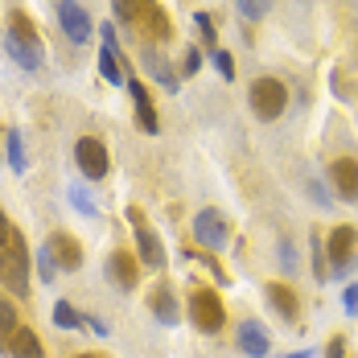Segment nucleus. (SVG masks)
Masks as SVG:
<instances>
[{
  "label": "nucleus",
  "mask_w": 358,
  "mask_h": 358,
  "mask_svg": "<svg viewBox=\"0 0 358 358\" xmlns=\"http://www.w3.org/2000/svg\"><path fill=\"white\" fill-rule=\"evenodd\" d=\"M4 45H8V54H13L25 71H37V66L45 62V45H41L34 21H29L25 13H8V34H4Z\"/></svg>",
  "instance_id": "nucleus-1"
},
{
  "label": "nucleus",
  "mask_w": 358,
  "mask_h": 358,
  "mask_svg": "<svg viewBox=\"0 0 358 358\" xmlns=\"http://www.w3.org/2000/svg\"><path fill=\"white\" fill-rule=\"evenodd\" d=\"M0 285L13 296H29V248H25L17 227H13L8 243L0 248Z\"/></svg>",
  "instance_id": "nucleus-2"
},
{
  "label": "nucleus",
  "mask_w": 358,
  "mask_h": 358,
  "mask_svg": "<svg viewBox=\"0 0 358 358\" xmlns=\"http://www.w3.org/2000/svg\"><path fill=\"white\" fill-rule=\"evenodd\" d=\"M189 322L202 334H218L227 325V309H222V296L215 288H202V285L189 288Z\"/></svg>",
  "instance_id": "nucleus-3"
},
{
  "label": "nucleus",
  "mask_w": 358,
  "mask_h": 358,
  "mask_svg": "<svg viewBox=\"0 0 358 358\" xmlns=\"http://www.w3.org/2000/svg\"><path fill=\"white\" fill-rule=\"evenodd\" d=\"M248 95H251V111L259 120H280L288 108V87L280 78H255Z\"/></svg>",
  "instance_id": "nucleus-4"
},
{
  "label": "nucleus",
  "mask_w": 358,
  "mask_h": 358,
  "mask_svg": "<svg viewBox=\"0 0 358 358\" xmlns=\"http://www.w3.org/2000/svg\"><path fill=\"white\" fill-rule=\"evenodd\" d=\"M74 161H78V169H83V178L99 181L108 178V148H103V141H95V136H83V141L74 144Z\"/></svg>",
  "instance_id": "nucleus-5"
},
{
  "label": "nucleus",
  "mask_w": 358,
  "mask_h": 358,
  "mask_svg": "<svg viewBox=\"0 0 358 358\" xmlns=\"http://www.w3.org/2000/svg\"><path fill=\"white\" fill-rule=\"evenodd\" d=\"M128 222H132V231H136L141 264H148V268H161V264H165V248H161V239L152 235V227L144 222V215L136 210V206H128Z\"/></svg>",
  "instance_id": "nucleus-6"
},
{
  "label": "nucleus",
  "mask_w": 358,
  "mask_h": 358,
  "mask_svg": "<svg viewBox=\"0 0 358 358\" xmlns=\"http://www.w3.org/2000/svg\"><path fill=\"white\" fill-rule=\"evenodd\" d=\"M194 239L202 243V248H227V239H231V227H227V218L218 215V210H198L194 218Z\"/></svg>",
  "instance_id": "nucleus-7"
},
{
  "label": "nucleus",
  "mask_w": 358,
  "mask_h": 358,
  "mask_svg": "<svg viewBox=\"0 0 358 358\" xmlns=\"http://www.w3.org/2000/svg\"><path fill=\"white\" fill-rule=\"evenodd\" d=\"M45 251L54 255V264H58L62 272H78V268H83V248H78V239L66 235V231H54V235L45 239Z\"/></svg>",
  "instance_id": "nucleus-8"
},
{
  "label": "nucleus",
  "mask_w": 358,
  "mask_h": 358,
  "mask_svg": "<svg viewBox=\"0 0 358 358\" xmlns=\"http://www.w3.org/2000/svg\"><path fill=\"white\" fill-rule=\"evenodd\" d=\"M58 21H62V34L71 41H87L91 37V17H87V8L78 0H62L58 4Z\"/></svg>",
  "instance_id": "nucleus-9"
},
{
  "label": "nucleus",
  "mask_w": 358,
  "mask_h": 358,
  "mask_svg": "<svg viewBox=\"0 0 358 358\" xmlns=\"http://www.w3.org/2000/svg\"><path fill=\"white\" fill-rule=\"evenodd\" d=\"M329 181H334V189H338L342 202H358V161L338 157V161L329 165Z\"/></svg>",
  "instance_id": "nucleus-10"
},
{
  "label": "nucleus",
  "mask_w": 358,
  "mask_h": 358,
  "mask_svg": "<svg viewBox=\"0 0 358 358\" xmlns=\"http://www.w3.org/2000/svg\"><path fill=\"white\" fill-rule=\"evenodd\" d=\"M128 95H132V103H136V120H141V132L157 136V132H161V120H157V111H152V95L144 91L141 78H128Z\"/></svg>",
  "instance_id": "nucleus-11"
},
{
  "label": "nucleus",
  "mask_w": 358,
  "mask_h": 358,
  "mask_svg": "<svg viewBox=\"0 0 358 358\" xmlns=\"http://www.w3.org/2000/svg\"><path fill=\"white\" fill-rule=\"evenodd\" d=\"M99 74H103L108 83H115V87H124V83H128V74H124V66H120V50H115V29H111V25H103V50H99Z\"/></svg>",
  "instance_id": "nucleus-12"
},
{
  "label": "nucleus",
  "mask_w": 358,
  "mask_h": 358,
  "mask_svg": "<svg viewBox=\"0 0 358 358\" xmlns=\"http://www.w3.org/2000/svg\"><path fill=\"white\" fill-rule=\"evenodd\" d=\"M264 296H268V305H272L285 322H296V317H301V301H296V292H292L288 285L272 280V285L264 288Z\"/></svg>",
  "instance_id": "nucleus-13"
},
{
  "label": "nucleus",
  "mask_w": 358,
  "mask_h": 358,
  "mask_svg": "<svg viewBox=\"0 0 358 358\" xmlns=\"http://www.w3.org/2000/svg\"><path fill=\"white\" fill-rule=\"evenodd\" d=\"M108 276L124 288V292H128V288H136V280H141V264H136V255L115 251V255L108 259Z\"/></svg>",
  "instance_id": "nucleus-14"
},
{
  "label": "nucleus",
  "mask_w": 358,
  "mask_h": 358,
  "mask_svg": "<svg viewBox=\"0 0 358 358\" xmlns=\"http://www.w3.org/2000/svg\"><path fill=\"white\" fill-rule=\"evenodd\" d=\"M355 243H358V227H338V231L329 235L325 251H329L334 268H346V264H350V251H355Z\"/></svg>",
  "instance_id": "nucleus-15"
},
{
  "label": "nucleus",
  "mask_w": 358,
  "mask_h": 358,
  "mask_svg": "<svg viewBox=\"0 0 358 358\" xmlns=\"http://www.w3.org/2000/svg\"><path fill=\"white\" fill-rule=\"evenodd\" d=\"M148 309L161 317V325H178V301H173V288L169 285H157L148 292Z\"/></svg>",
  "instance_id": "nucleus-16"
},
{
  "label": "nucleus",
  "mask_w": 358,
  "mask_h": 358,
  "mask_svg": "<svg viewBox=\"0 0 358 358\" xmlns=\"http://www.w3.org/2000/svg\"><path fill=\"white\" fill-rule=\"evenodd\" d=\"M8 355L13 358H45V350H41V338L29 325H17V334L8 338Z\"/></svg>",
  "instance_id": "nucleus-17"
},
{
  "label": "nucleus",
  "mask_w": 358,
  "mask_h": 358,
  "mask_svg": "<svg viewBox=\"0 0 358 358\" xmlns=\"http://www.w3.org/2000/svg\"><path fill=\"white\" fill-rule=\"evenodd\" d=\"M268 346H272V342H268V334H264L255 322L239 325V350H243L248 358H268Z\"/></svg>",
  "instance_id": "nucleus-18"
},
{
  "label": "nucleus",
  "mask_w": 358,
  "mask_h": 358,
  "mask_svg": "<svg viewBox=\"0 0 358 358\" xmlns=\"http://www.w3.org/2000/svg\"><path fill=\"white\" fill-rule=\"evenodd\" d=\"M54 325H58V329H83V313H78L74 305H66V301H58V305H54Z\"/></svg>",
  "instance_id": "nucleus-19"
},
{
  "label": "nucleus",
  "mask_w": 358,
  "mask_h": 358,
  "mask_svg": "<svg viewBox=\"0 0 358 358\" xmlns=\"http://www.w3.org/2000/svg\"><path fill=\"white\" fill-rule=\"evenodd\" d=\"M17 309H13V301H8V296H0V338H4V342H8V338H13V334H17Z\"/></svg>",
  "instance_id": "nucleus-20"
},
{
  "label": "nucleus",
  "mask_w": 358,
  "mask_h": 358,
  "mask_svg": "<svg viewBox=\"0 0 358 358\" xmlns=\"http://www.w3.org/2000/svg\"><path fill=\"white\" fill-rule=\"evenodd\" d=\"M111 8H115V17L128 21V25L141 21V0H111Z\"/></svg>",
  "instance_id": "nucleus-21"
},
{
  "label": "nucleus",
  "mask_w": 358,
  "mask_h": 358,
  "mask_svg": "<svg viewBox=\"0 0 358 358\" xmlns=\"http://www.w3.org/2000/svg\"><path fill=\"white\" fill-rule=\"evenodd\" d=\"M8 161H13V169L17 173H25V148H21V132H8Z\"/></svg>",
  "instance_id": "nucleus-22"
},
{
  "label": "nucleus",
  "mask_w": 358,
  "mask_h": 358,
  "mask_svg": "<svg viewBox=\"0 0 358 358\" xmlns=\"http://www.w3.org/2000/svg\"><path fill=\"white\" fill-rule=\"evenodd\" d=\"M66 194H71L74 210H83V215H87V218H95V215H99V210H95V202H91V198H87V194H83V189H78V185H71V189H66Z\"/></svg>",
  "instance_id": "nucleus-23"
},
{
  "label": "nucleus",
  "mask_w": 358,
  "mask_h": 358,
  "mask_svg": "<svg viewBox=\"0 0 358 358\" xmlns=\"http://www.w3.org/2000/svg\"><path fill=\"white\" fill-rule=\"evenodd\" d=\"M239 4V13L248 17V21H259L264 13H268V0H235Z\"/></svg>",
  "instance_id": "nucleus-24"
},
{
  "label": "nucleus",
  "mask_w": 358,
  "mask_h": 358,
  "mask_svg": "<svg viewBox=\"0 0 358 358\" xmlns=\"http://www.w3.org/2000/svg\"><path fill=\"white\" fill-rule=\"evenodd\" d=\"M37 272H41V280H54V272H58V264H54V255L45 251V243L37 251Z\"/></svg>",
  "instance_id": "nucleus-25"
},
{
  "label": "nucleus",
  "mask_w": 358,
  "mask_h": 358,
  "mask_svg": "<svg viewBox=\"0 0 358 358\" xmlns=\"http://www.w3.org/2000/svg\"><path fill=\"white\" fill-rule=\"evenodd\" d=\"M215 71L222 74V78H227V83H231V78H235V62H231V54H227V50H218V54H215Z\"/></svg>",
  "instance_id": "nucleus-26"
},
{
  "label": "nucleus",
  "mask_w": 358,
  "mask_h": 358,
  "mask_svg": "<svg viewBox=\"0 0 358 358\" xmlns=\"http://www.w3.org/2000/svg\"><path fill=\"white\" fill-rule=\"evenodd\" d=\"M194 21H198V29H202V41L210 45V41H215V25H210V17H206V13H194Z\"/></svg>",
  "instance_id": "nucleus-27"
},
{
  "label": "nucleus",
  "mask_w": 358,
  "mask_h": 358,
  "mask_svg": "<svg viewBox=\"0 0 358 358\" xmlns=\"http://www.w3.org/2000/svg\"><path fill=\"white\" fill-rule=\"evenodd\" d=\"M342 305H346V313H358V285H350L342 292Z\"/></svg>",
  "instance_id": "nucleus-28"
},
{
  "label": "nucleus",
  "mask_w": 358,
  "mask_h": 358,
  "mask_svg": "<svg viewBox=\"0 0 358 358\" xmlns=\"http://www.w3.org/2000/svg\"><path fill=\"white\" fill-rule=\"evenodd\" d=\"M198 66H202V54H198V50L189 45V50H185V74H194Z\"/></svg>",
  "instance_id": "nucleus-29"
},
{
  "label": "nucleus",
  "mask_w": 358,
  "mask_h": 358,
  "mask_svg": "<svg viewBox=\"0 0 358 358\" xmlns=\"http://www.w3.org/2000/svg\"><path fill=\"white\" fill-rule=\"evenodd\" d=\"M8 235H13V227H8V218H4V210H0V248L8 243Z\"/></svg>",
  "instance_id": "nucleus-30"
},
{
  "label": "nucleus",
  "mask_w": 358,
  "mask_h": 358,
  "mask_svg": "<svg viewBox=\"0 0 358 358\" xmlns=\"http://www.w3.org/2000/svg\"><path fill=\"white\" fill-rule=\"evenodd\" d=\"M342 350H346V342H342V338H334V342H329V350H325V355H329V358H342Z\"/></svg>",
  "instance_id": "nucleus-31"
},
{
  "label": "nucleus",
  "mask_w": 358,
  "mask_h": 358,
  "mask_svg": "<svg viewBox=\"0 0 358 358\" xmlns=\"http://www.w3.org/2000/svg\"><path fill=\"white\" fill-rule=\"evenodd\" d=\"M288 358H313V350H301V355H288Z\"/></svg>",
  "instance_id": "nucleus-32"
},
{
  "label": "nucleus",
  "mask_w": 358,
  "mask_h": 358,
  "mask_svg": "<svg viewBox=\"0 0 358 358\" xmlns=\"http://www.w3.org/2000/svg\"><path fill=\"white\" fill-rule=\"evenodd\" d=\"M78 358H95V355H78Z\"/></svg>",
  "instance_id": "nucleus-33"
}]
</instances>
